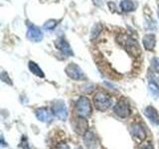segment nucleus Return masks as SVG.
<instances>
[{
  "label": "nucleus",
  "instance_id": "f257e3e1",
  "mask_svg": "<svg viewBox=\"0 0 159 149\" xmlns=\"http://www.w3.org/2000/svg\"><path fill=\"white\" fill-rule=\"evenodd\" d=\"M118 43L120 44V46L124 48L127 51V53L131 56H136L139 54V48L136 44V41L132 39L130 36L125 34L119 35L118 36Z\"/></svg>",
  "mask_w": 159,
  "mask_h": 149
},
{
  "label": "nucleus",
  "instance_id": "f03ea898",
  "mask_svg": "<svg viewBox=\"0 0 159 149\" xmlns=\"http://www.w3.org/2000/svg\"><path fill=\"white\" fill-rule=\"evenodd\" d=\"M93 102L94 106L99 111H106L107 109L111 106V98L106 93H98L96 96L93 97Z\"/></svg>",
  "mask_w": 159,
  "mask_h": 149
},
{
  "label": "nucleus",
  "instance_id": "7ed1b4c3",
  "mask_svg": "<svg viewBox=\"0 0 159 149\" xmlns=\"http://www.w3.org/2000/svg\"><path fill=\"white\" fill-rule=\"evenodd\" d=\"M76 111L80 116L88 117L92 113V104L89 99L86 97H81L76 103Z\"/></svg>",
  "mask_w": 159,
  "mask_h": 149
},
{
  "label": "nucleus",
  "instance_id": "20e7f679",
  "mask_svg": "<svg viewBox=\"0 0 159 149\" xmlns=\"http://www.w3.org/2000/svg\"><path fill=\"white\" fill-rule=\"evenodd\" d=\"M66 74H68L69 78H71L72 79L75 81H82L84 79V74L82 71V69L80 68L78 65L76 64H70L66 68Z\"/></svg>",
  "mask_w": 159,
  "mask_h": 149
},
{
  "label": "nucleus",
  "instance_id": "39448f33",
  "mask_svg": "<svg viewBox=\"0 0 159 149\" xmlns=\"http://www.w3.org/2000/svg\"><path fill=\"white\" fill-rule=\"evenodd\" d=\"M53 113L56 115L60 120H66L68 117V109L66 104L62 101H57L53 104Z\"/></svg>",
  "mask_w": 159,
  "mask_h": 149
},
{
  "label": "nucleus",
  "instance_id": "423d86ee",
  "mask_svg": "<svg viewBox=\"0 0 159 149\" xmlns=\"http://www.w3.org/2000/svg\"><path fill=\"white\" fill-rule=\"evenodd\" d=\"M130 134L133 138V140L137 143L142 142L146 136V133H145V130H144L143 126L139 123L132 124L131 128H130Z\"/></svg>",
  "mask_w": 159,
  "mask_h": 149
},
{
  "label": "nucleus",
  "instance_id": "0eeeda50",
  "mask_svg": "<svg viewBox=\"0 0 159 149\" xmlns=\"http://www.w3.org/2000/svg\"><path fill=\"white\" fill-rule=\"evenodd\" d=\"M27 38L32 42H40L43 39V32L39 27L35 26L34 24L28 25Z\"/></svg>",
  "mask_w": 159,
  "mask_h": 149
},
{
  "label": "nucleus",
  "instance_id": "6e6552de",
  "mask_svg": "<svg viewBox=\"0 0 159 149\" xmlns=\"http://www.w3.org/2000/svg\"><path fill=\"white\" fill-rule=\"evenodd\" d=\"M113 111L117 116L121 118H126L130 114V108H129V106L126 102H119L114 106Z\"/></svg>",
  "mask_w": 159,
  "mask_h": 149
},
{
  "label": "nucleus",
  "instance_id": "1a4fd4ad",
  "mask_svg": "<svg viewBox=\"0 0 159 149\" xmlns=\"http://www.w3.org/2000/svg\"><path fill=\"white\" fill-rule=\"evenodd\" d=\"M88 121L86 117L79 116L74 121V130L78 134H86L88 132Z\"/></svg>",
  "mask_w": 159,
  "mask_h": 149
},
{
  "label": "nucleus",
  "instance_id": "9d476101",
  "mask_svg": "<svg viewBox=\"0 0 159 149\" xmlns=\"http://www.w3.org/2000/svg\"><path fill=\"white\" fill-rule=\"evenodd\" d=\"M84 145H86L87 149H97L98 146V138L92 131H89L84 134Z\"/></svg>",
  "mask_w": 159,
  "mask_h": 149
},
{
  "label": "nucleus",
  "instance_id": "9b49d317",
  "mask_svg": "<svg viewBox=\"0 0 159 149\" xmlns=\"http://www.w3.org/2000/svg\"><path fill=\"white\" fill-rule=\"evenodd\" d=\"M55 46H56L60 51H62V53L66 56H73V51L71 46L69 45V43L65 40L64 38H60L58 39L56 42H55Z\"/></svg>",
  "mask_w": 159,
  "mask_h": 149
},
{
  "label": "nucleus",
  "instance_id": "f8f14e48",
  "mask_svg": "<svg viewBox=\"0 0 159 149\" xmlns=\"http://www.w3.org/2000/svg\"><path fill=\"white\" fill-rule=\"evenodd\" d=\"M144 114L154 125H159V114L153 106H147L144 109Z\"/></svg>",
  "mask_w": 159,
  "mask_h": 149
},
{
  "label": "nucleus",
  "instance_id": "ddd939ff",
  "mask_svg": "<svg viewBox=\"0 0 159 149\" xmlns=\"http://www.w3.org/2000/svg\"><path fill=\"white\" fill-rule=\"evenodd\" d=\"M142 43H143V47L147 51H151L154 49L156 44V39L155 36L153 34H147L143 37L142 39Z\"/></svg>",
  "mask_w": 159,
  "mask_h": 149
},
{
  "label": "nucleus",
  "instance_id": "4468645a",
  "mask_svg": "<svg viewBox=\"0 0 159 149\" xmlns=\"http://www.w3.org/2000/svg\"><path fill=\"white\" fill-rule=\"evenodd\" d=\"M36 116L40 121H43V122H49V121H51V119H52L51 113H50V111L45 107L37 109Z\"/></svg>",
  "mask_w": 159,
  "mask_h": 149
},
{
  "label": "nucleus",
  "instance_id": "2eb2a0df",
  "mask_svg": "<svg viewBox=\"0 0 159 149\" xmlns=\"http://www.w3.org/2000/svg\"><path fill=\"white\" fill-rule=\"evenodd\" d=\"M28 67H29V70H30V71H31V73L34 74L35 76H37V77H39V78H44V73H43V71H42V69L40 68L35 62L30 61V62H29V65H28Z\"/></svg>",
  "mask_w": 159,
  "mask_h": 149
},
{
  "label": "nucleus",
  "instance_id": "dca6fc26",
  "mask_svg": "<svg viewBox=\"0 0 159 149\" xmlns=\"http://www.w3.org/2000/svg\"><path fill=\"white\" fill-rule=\"evenodd\" d=\"M120 7L124 12H131L135 9V4L132 0H122L120 3Z\"/></svg>",
  "mask_w": 159,
  "mask_h": 149
},
{
  "label": "nucleus",
  "instance_id": "f3484780",
  "mask_svg": "<svg viewBox=\"0 0 159 149\" xmlns=\"http://www.w3.org/2000/svg\"><path fill=\"white\" fill-rule=\"evenodd\" d=\"M148 88H149V93H150L151 97L154 99H156V98L159 97V87H158V84L156 83L151 82L150 84H149Z\"/></svg>",
  "mask_w": 159,
  "mask_h": 149
},
{
  "label": "nucleus",
  "instance_id": "a211bd4d",
  "mask_svg": "<svg viewBox=\"0 0 159 149\" xmlns=\"http://www.w3.org/2000/svg\"><path fill=\"white\" fill-rule=\"evenodd\" d=\"M58 25V21L56 20H49L46 23L44 24V29L46 30H53L55 27H56Z\"/></svg>",
  "mask_w": 159,
  "mask_h": 149
},
{
  "label": "nucleus",
  "instance_id": "6ab92c4d",
  "mask_svg": "<svg viewBox=\"0 0 159 149\" xmlns=\"http://www.w3.org/2000/svg\"><path fill=\"white\" fill-rule=\"evenodd\" d=\"M151 68L153 72L159 73V59L158 58H153L151 60Z\"/></svg>",
  "mask_w": 159,
  "mask_h": 149
},
{
  "label": "nucleus",
  "instance_id": "aec40b11",
  "mask_svg": "<svg viewBox=\"0 0 159 149\" xmlns=\"http://www.w3.org/2000/svg\"><path fill=\"white\" fill-rule=\"evenodd\" d=\"M102 26H101V25H97V27H94V29L93 30V33H92V37L93 38H94V37H96L97 38V36H98V35L99 34V33H101V31H102Z\"/></svg>",
  "mask_w": 159,
  "mask_h": 149
},
{
  "label": "nucleus",
  "instance_id": "412c9836",
  "mask_svg": "<svg viewBox=\"0 0 159 149\" xmlns=\"http://www.w3.org/2000/svg\"><path fill=\"white\" fill-rule=\"evenodd\" d=\"M1 79L3 82H5V83H7V84H12V83H11V81H10V79H9V77L7 76V74L5 73L4 71L1 73Z\"/></svg>",
  "mask_w": 159,
  "mask_h": 149
},
{
  "label": "nucleus",
  "instance_id": "4be33fe9",
  "mask_svg": "<svg viewBox=\"0 0 159 149\" xmlns=\"http://www.w3.org/2000/svg\"><path fill=\"white\" fill-rule=\"evenodd\" d=\"M56 149H70L69 145L67 143H65V142H61V143H59Z\"/></svg>",
  "mask_w": 159,
  "mask_h": 149
},
{
  "label": "nucleus",
  "instance_id": "5701e85b",
  "mask_svg": "<svg viewBox=\"0 0 159 149\" xmlns=\"http://www.w3.org/2000/svg\"><path fill=\"white\" fill-rule=\"evenodd\" d=\"M141 149H153V146H152V144L151 143H147L145 144Z\"/></svg>",
  "mask_w": 159,
  "mask_h": 149
},
{
  "label": "nucleus",
  "instance_id": "b1692460",
  "mask_svg": "<svg viewBox=\"0 0 159 149\" xmlns=\"http://www.w3.org/2000/svg\"><path fill=\"white\" fill-rule=\"evenodd\" d=\"M157 13H158V18H159V9H158V12Z\"/></svg>",
  "mask_w": 159,
  "mask_h": 149
},
{
  "label": "nucleus",
  "instance_id": "393cba45",
  "mask_svg": "<svg viewBox=\"0 0 159 149\" xmlns=\"http://www.w3.org/2000/svg\"><path fill=\"white\" fill-rule=\"evenodd\" d=\"M77 149H82V148H77Z\"/></svg>",
  "mask_w": 159,
  "mask_h": 149
}]
</instances>
